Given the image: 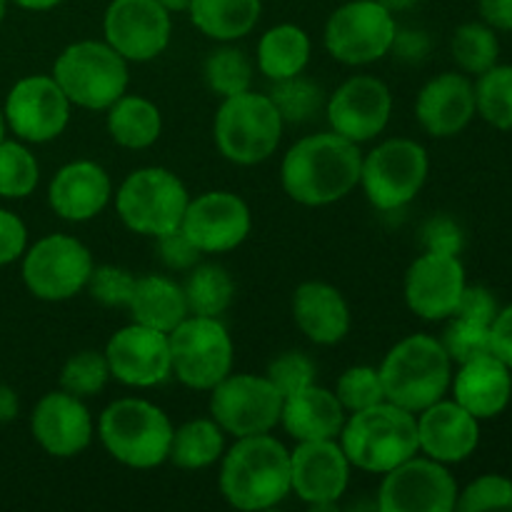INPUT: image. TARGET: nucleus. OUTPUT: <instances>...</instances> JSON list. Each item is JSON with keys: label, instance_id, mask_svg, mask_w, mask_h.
Returning <instances> with one entry per match:
<instances>
[{"label": "nucleus", "instance_id": "1", "mask_svg": "<svg viewBox=\"0 0 512 512\" xmlns=\"http://www.w3.org/2000/svg\"><path fill=\"white\" fill-rule=\"evenodd\" d=\"M363 153L338 133H315L298 140L280 165L283 188L295 203L320 208L343 200L360 185Z\"/></svg>", "mask_w": 512, "mask_h": 512}, {"label": "nucleus", "instance_id": "2", "mask_svg": "<svg viewBox=\"0 0 512 512\" xmlns=\"http://www.w3.org/2000/svg\"><path fill=\"white\" fill-rule=\"evenodd\" d=\"M220 493L245 512L275 508L290 495V450L270 433L235 438L223 453Z\"/></svg>", "mask_w": 512, "mask_h": 512}, {"label": "nucleus", "instance_id": "3", "mask_svg": "<svg viewBox=\"0 0 512 512\" xmlns=\"http://www.w3.org/2000/svg\"><path fill=\"white\" fill-rule=\"evenodd\" d=\"M350 465L365 473H388L420 453L418 415L383 403L350 413L338 438Z\"/></svg>", "mask_w": 512, "mask_h": 512}, {"label": "nucleus", "instance_id": "4", "mask_svg": "<svg viewBox=\"0 0 512 512\" xmlns=\"http://www.w3.org/2000/svg\"><path fill=\"white\" fill-rule=\"evenodd\" d=\"M385 400L420 413L445 398L453 383V360L433 335H410L400 340L380 365Z\"/></svg>", "mask_w": 512, "mask_h": 512}, {"label": "nucleus", "instance_id": "5", "mask_svg": "<svg viewBox=\"0 0 512 512\" xmlns=\"http://www.w3.org/2000/svg\"><path fill=\"white\" fill-rule=\"evenodd\" d=\"M173 423L158 405L140 398H120L103 410L98 435L118 463L135 470L158 468L168 460Z\"/></svg>", "mask_w": 512, "mask_h": 512}, {"label": "nucleus", "instance_id": "6", "mask_svg": "<svg viewBox=\"0 0 512 512\" xmlns=\"http://www.w3.org/2000/svg\"><path fill=\"white\" fill-rule=\"evenodd\" d=\"M55 83L68 100L85 110H108L128 90V60L100 40H78L58 55Z\"/></svg>", "mask_w": 512, "mask_h": 512}, {"label": "nucleus", "instance_id": "7", "mask_svg": "<svg viewBox=\"0 0 512 512\" xmlns=\"http://www.w3.org/2000/svg\"><path fill=\"white\" fill-rule=\"evenodd\" d=\"M283 125L268 95L245 90L220 103L215 113V145L230 163L258 165L278 150Z\"/></svg>", "mask_w": 512, "mask_h": 512}, {"label": "nucleus", "instance_id": "8", "mask_svg": "<svg viewBox=\"0 0 512 512\" xmlns=\"http://www.w3.org/2000/svg\"><path fill=\"white\" fill-rule=\"evenodd\" d=\"M188 203L183 180L158 165L130 173L115 193V210L125 228L148 238L180 228Z\"/></svg>", "mask_w": 512, "mask_h": 512}, {"label": "nucleus", "instance_id": "9", "mask_svg": "<svg viewBox=\"0 0 512 512\" xmlns=\"http://www.w3.org/2000/svg\"><path fill=\"white\" fill-rule=\"evenodd\" d=\"M175 378L193 390H213L233 373V338L220 318L188 315L168 333Z\"/></svg>", "mask_w": 512, "mask_h": 512}, {"label": "nucleus", "instance_id": "10", "mask_svg": "<svg viewBox=\"0 0 512 512\" xmlns=\"http://www.w3.org/2000/svg\"><path fill=\"white\" fill-rule=\"evenodd\" d=\"M428 170L430 160L423 145L410 138H393L365 155L360 185L373 208L400 210L423 190Z\"/></svg>", "mask_w": 512, "mask_h": 512}, {"label": "nucleus", "instance_id": "11", "mask_svg": "<svg viewBox=\"0 0 512 512\" xmlns=\"http://www.w3.org/2000/svg\"><path fill=\"white\" fill-rule=\"evenodd\" d=\"M93 255L73 235H45L23 253V283L35 298L60 303L85 290Z\"/></svg>", "mask_w": 512, "mask_h": 512}, {"label": "nucleus", "instance_id": "12", "mask_svg": "<svg viewBox=\"0 0 512 512\" xmlns=\"http://www.w3.org/2000/svg\"><path fill=\"white\" fill-rule=\"evenodd\" d=\"M283 395L265 375L230 373L210 390V415L233 438L270 433L280 423Z\"/></svg>", "mask_w": 512, "mask_h": 512}, {"label": "nucleus", "instance_id": "13", "mask_svg": "<svg viewBox=\"0 0 512 512\" xmlns=\"http://www.w3.org/2000/svg\"><path fill=\"white\" fill-rule=\"evenodd\" d=\"M393 13L378 0H350L340 5L325 25V48L345 65H368L393 48Z\"/></svg>", "mask_w": 512, "mask_h": 512}, {"label": "nucleus", "instance_id": "14", "mask_svg": "<svg viewBox=\"0 0 512 512\" xmlns=\"http://www.w3.org/2000/svg\"><path fill=\"white\" fill-rule=\"evenodd\" d=\"M458 483L443 463L433 458H408L385 473L378 493L383 512H453Z\"/></svg>", "mask_w": 512, "mask_h": 512}, {"label": "nucleus", "instance_id": "15", "mask_svg": "<svg viewBox=\"0 0 512 512\" xmlns=\"http://www.w3.org/2000/svg\"><path fill=\"white\" fill-rule=\"evenodd\" d=\"M70 105L53 75H28L10 88L5 125L25 143H50L68 128Z\"/></svg>", "mask_w": 512, "mask_h": 512}, {"label": "nucleus", "instance_id": "16", "mask_svg": "<svg viewBox=\"0 0 512 512\" xmlns=\"http://www.w3.org/2000/svg\"><path fill=\"white\" fill-rule=\"evenodd\" d=\"M103 33L128 63H148L170 45L173 20L158 0H110Z\"/></svg>", "mask_w": 512, "mask_h": 512}, {"label": "nucleus", "instance_id": "17", "mask_svg": "<svg viewBox=\"0 0 512 512\" xmlns=\"http://www.w3.org/2000/svg\"><path fill=\"white\" fill-rule=\"evenodd\" d=\"M325 113L333 133L353 143H365L388 128L393 115V93L380 78L355 75L330 95Z\"/></svg>", "mask_w": 512, "mask_h": 512}, {"label": "nucleus", "instance_id": "18", "mask_svg": "<svg viewBox=\"0 0 512 512\" xmlns=\"http://www.w3.org/2000/svg\"><path fill=\"white\" fill-rule=\"evenodd\" d=\"M105 358L110 378L130 388H153L173 375L168 333L140 323L120 328L105 345Z\"/></svg>", "mask_w": 512, "mask_h": 512}, {"label": "nucleus", "instance_id": "19", "mask_svg": "<svg viewBox=\"0 0 512 512\" xmlns=\"http://www.w3.org/2000/svg\"><path fill=\"white\" fill-rule=\"evenodd\" d=\"M180 228L200 253H228L248 238L253 215L240 195L210 190L190 200Z\"/></svg>", "mask_w": 512, "mask_h": 512}, {"label": "nucleus", "instance_id": "20", "mask_svg": "<svg viewBox=\"0 0 512 512\" xmlns=\"http://www.w3.org/2000/svg\"><path fill=\"white\" fill-rule=\"evenodd\" d=\"M350 460L338 440H308L290 453V493L313 508H333L350 483Z\"/></svg>", "mask_w": 512, "mask_h": 512}, {"label": "nucleus", "instance_id": "21", "mask_svg": "<svg viewBox=\"0 0 512 512\" xmlns=\"http://www.w3.org/2000/svg\"><path fill=\"white\" fill-rule=\"evenodd\" d=\"M465 268L458 255L425 250L405 275V303L418 318L448 320L465 290Z\"/></svg>", "mask_w": 512, "mask_h": 512}, {"label": "nucleus", "instance_id": "22", "mask_svg": "<svg viewBox=\"0 0 512 512\" xmlns=\"http://www.w3.org/2000/svg\"><path fill=\"white\" fill-rule=\"evenodd\" d=\"M30 430L40 448L53 458H75L93 440V418L83 400L58 390L38 400L30 415Z\"/></svg>", "mask_w": 512, "mask_h": 512}, {"label": "nucleus", "instance_id": "23", "mask_svg": "<svg viewBox=\"0 0 512 512\" xmlns=\"http://www.w3.org/2000/svg\"><path fill=\"white\" fill-rule=\"evenodd\" d=\"M418 443L438 463H463L480 443V420L455 400H438L418 413Z\"/></svg>", "mask_w": 512, "mask_h": 512}, {"label": "nucleus", "instance_id": "24", "mask_svg": "<svg viewBox=\"0 0 512 512\" xmlns=\"http://www.w3.org/2000/svg\"><path fill=\"white\" fill-rule=\"evenodd\" d=\"M475 113V85L463 73L435 75L415 100L420 128L433 138H453L463 133Z\"/></svg>", "mask_w": 512, "mask_h": 512}, {"label": "nucleus", "instance_id": "25", "mask_svg": "<svg viewBox=\"0 0 512 512\" xmlns=\"http://www.w3.org/2000/svg\"><path fill=\"white\" fill-rule=\"evenodd\" d=\"M110 198H113V183L93 160H73L63 165L48 188V203L53 213L70 223H85L100 215Z\"/></svg>", "mask_w": 512, "mask_h": 512}, {"label": "nucleus", "instance_id": "26", "mask_svg": "<svg viewBox=\"0 0 512 512\" xmlns=\"http://www.w3.org/2000/svg\"><path fill=\"white\" fill-rule=\"evenodd\" d=\"M455 403L478 420H493L512 400V370L493 353L460 365L450 383Z\"/></svg>", "mask_w": 512, "mask_h": 512}, {"label": "nucleus", "instance_id": "27", "mask_svg": "<svg viewBox=\"0 0 512 512\" xmlns=\"http://www.w3.org/2000/svg\"><path fill=\"white\" fill-rule=\"evenodd\" d=\"M348 413L335 398L333 390L308 385V388L290 393L283 398L280 425L285 433L298 443L308 440H338Z\"/></svg>", "mask_w": 512, "mask_h": 512}, {"label": "nucleus", "instance_id": "28", "mask_svg": "<svg viewBox=\"0 0 512 512\" xmlns=\"http://www.w3.org/2000/svg\"><path fill=\"white\" fill-rule=\"evenodd\" d=\"M293 318L315 345H335L350 333V308L335 285L310 280L293 295Z\"/></svg>", "mask_w": 512, "mask_h": 512}, {"label": "nucleus", "instance_id": "29", "mask_svg": "<svg viewBox=\"0 0 512 512\" xmlns=\"http://www.w3.org/2000/svg\"><path fill=\"white\" fill-rule=\"evenodd\" d=\"M128 310L133 315V323L148 325L163 333L175 330L190 315L183 288L165 275H145L135 280Z\"/></svg>", "mask_w": 512, "mask_h": 512}, {"label": "nucleus", "instance_id": "30", "mask_svg": "<svg viewBox=\"0 0 512 512\" xmlns=\"http://www.w3.org/2000/svg\"><path fill=\"white\" fill-rule=\"evenodd\" d=\"M260 0H190L188 13L195 28L220 43L245 38L260 20Z\"/></svg>", "mask_w": 512, "mask_h": 512}, {"label": "nucleus", "instance_id": "31", "mask_svg": "<svg viewBox=\"0 0 512 512\" xmlns=\"http://www.w3.org/2000/svg\"><path fill=\"white\" fill-rule=\"evenodd\" d=\"M310 63V38L300 25L283 23L263 33L258 43V68L265 78H295Z\"/></svg>", "mask_w": 512, "mask_h": 512}, {"label": "nucleus", "instance_id": "32", "mask_svg": "<svg viewBox=\"0 0 512 512\" xmlns=\"http://www.w3.org/2000/svg\"><path fill=\"white\" fill-rule=\"evenodd\" d=\"M163 118L158 105L143 95H120L108 108V133L120 148L143 150L160 138Z\"/></svg>", "mask_w": 512, "mask_h": 512}, {"label": "nucleus", "instance_id": "33", "mask_svg": "<svg viewBox=\"0 0 512 512\" xmlns=\"http://www.w3.org/2000/svg\"><path fill=\"white\" fill-rule=\"evenodd\" d=\"M225 453L223 428L215 420H190L173 430L168 460L180 470H203Z\"/></svg>", "mask_w": 512, "mask_h": 512}, {"label": "nucleus", "instance_id": "34", "mask_svg": "<svg viewBox=\"0 0 512 512\" xmlns=\"http://www.w3.org/2000/svg\"><path fill=\"white\" fill-rule=\"evenodd\" d=\"M190 315L220 318L235 298V283L220 265H198L183 288Z\"/></svg>", "mask_w": 512, "mask_h": 512}, {"label": "nucleus", "instance_id": "35", "mask_svg": "<svg viewBox=\"0 0 512 512\" xmlns=\"http://www.w3.org/2000/svg\"><path fill=\"white\" fill-rule=\"evenodd\" d=\"M478 115L498 130H512V65H493L475 83Z\"/></svg>", "mask_w": 512, "mask_h": 512}, {"label": "nucleus", "instance_id": "36", "mask_svg": "<svg viewBox=\"0 0 512 512\" xmlns=\"http://www.w3.org/2000/svg\"><path fill=\"white\" fill-rule=\"evenodd\" d=\"M500 40L495 30L485 23H465L453 35V58L460 70L470 75H483L498 65Z\"/></svg>", "mask_w": 512, "mask_h": 512}, {"label": "nucleus", "instance_id": "37", "mask_svg": "<svg viewBox=\"0 0 512 512\" xmlns=\"http://www.w3.org/2000/svg\"><path fill=\"white\" fill-rule=\"evenodd\" d=\"M205 83L220 98L245 93L253 85V63L240 48L223 45L205 60Z\"/></svg>", "mask_w": 512, "mask_h": 512}, {"label": "nucleus", "instance_id": "38", "mask_svg": "<svg viewBox=\"0 0 512 512\" xmlns=\"http://www.w3.org/2000/svg\"><path fill=\"white\" fill-rule=\"evenodd\" d=\"M40 180L35 155L18 140H0V195L10 200L28 198Z\"/></svg>", "mask_w": 512, "mask_h": 512}, {"label": "nucleus", "instance_id": "39", "mask_svg": "<svg viewBox=\"0 0 512 512\" xmlns=\"http://www.w3.org/2000/svg\"><path fill=\"white\" fill-rule=\"evenodd\" d=\"M108 380V358H105V353H95V350H80L73 358L65 360L63 370H60V390L80 400L103 393Z\"/></svg>", "mask_w": 512, "mask_h": 512}, {"label": "nucleus", "instance_id": "40", "mask_svg": "<svg viewBox=\"0 0 512 512\" xmlns=\"http://www.w3.org/2000/svg\"><path fill=\"white\" fill-rule=\"evenodd\" d=\"M268 98L273 100V105L278 108L283 123H305V120H310L320 108H323L325 100L320 85L310 83V80L300 78V75L275 80Z\"/></svg>", "mask_w": 512, "mask_h": 512}, {"label": "nucleus", "instance_id": "41", "mask_svg": "<svg viewBox=\"0 0 512 512\" xmlns=\"http://www.w3.org/2000/svg\"><path fill=\"white\" fill-rule=\"evenodd\" d=\"M335 398L345 408V413H358V410L370 408L385 400L383 380H380V370L370 368V365H355L348 368L338 378L335 385Z\"/></svg>", "mask_w": 512, "mask_h": 512}, {"label": "nucleus", "instance_id": "42", "mask_svg": "<svg viewBox=\"0 0 512 512\" xmlns=\"http://www.w3.org/2000/svg\"><path fill=\"white\" fill-rule=\"evenodd\" d=\"M448 320L450 323L440 343H443L445 353L450 355L453 363L463 365L468 360L480 358V355L493 353L490 350V325L470 318H460V315H450Z\"/></svg>", "mask_w": 512, "mask_h": 512}, {"label": "nucleus", "instance_id": "43", "mask_svg": "<svg viewBox=\"0 0 512 512\" xmlns=\"http://www.w3.org/2000/svg\"><path fill=\"white\" fill-rule=\"evenodd\" d=\"M455 510L483 512V510H512V480L505 475H480L463 493H458Z\"/></svg>", "mask_w": 512, "mask_h": 512}, {"label": "nucleus", "instance_id": "44", "mask_svg": "<svg viewBox=\"0 0 512 512\" xmlns=\"http://www.w3.org/2000/svg\"><path fill=\"white\" fill-rule=\"evenodd\" d=\"M135 280L138 278L130 270L120 268V265H98L90 273L85 290L105 308H128L130 298H133Z\"/></svg>", "mask_w": 512, "mask_h": 512}, {"label": "nucleus", "instance_id": "45", "mask_svg": "<svg viewBox=\"0 0 512 512\" xmlns=\"http://www.w3.org/2000/svg\"><path fill=\"white\" fill-rule=\"evenodd\" d=\"M265 378H268L285 398V395L298 393V390L315 383V363L305 353L288 350V353L278 355V358L268 365Z\"/></svg>", "mask_w": 512, "mask_h": 512}, {"label": "nucleus", "instance_id": "46", "mask_svg": "<svg viewBox=\"0 0 512 512\" xmlns=\"http://www.w3.org/2000/svg\"><path fill=\"white\" fill-rule=\"evenodd\" d=\"M155 243H158L163 263L173 270L195 268V265H198V258L203 255L195 248L193 240L183 233V228H175L170 230V233L160 235V238H155Z\"/></svg>", "mask_w": 512, "mask_h": 512}, {"label": "nucleus", "instance_id": "47", "mask_svg": "<svg viewBox=\"0 0 512 512\" xmlns=\"http://www.w3.org/2000/svg\"><path fill=\"white\" fill-rule=\"evenodd\" d=\"M498 300L483 285H465L463 295H460V303L455 308L453 315H460V318L478 320V323L493 325L495 315H498Z\"/></svg>", "mask_w": 512, "mask_h": 512}, {"label": "nucleus", "instance_id": "48", "mask_svg": "<svg viewBox=\"0 0 512 512\" xmlns=\"http://www.w3.org/2000/svg\"><path fill=\"white\" fill-rule=\"evenodd\" d=\"M28 248V228L10 210L0 208V265L15 263Z\"/></svg>", "mask_w": 512, "mask_h": 512}, {"label": "nucleus", "instance_id": "49", "mask_svg": "<svg viewBox=\"0 0 512 512\" xmlns=\"http://www.w3.org/2000/svg\"><path fill=\"white\" fill-rule=\"evenodd\" d=\"M423 243L425 250H433V253L458 255L463 248V233L450 218H433L423 228Z\"/></svg>", "mask_w": 512, "mask_h": 512}, {"label": "nucleus", "instance_id": "50", "mask_svg": "<svg viewBox=\"0 0 512 512\" xmlns=\"http://www.w3.org/2000/svg\"><path fill=\"white\" fill-rule=\"evenodd\" d=\"M490 350L512 370V305L498 310L490 325Z\"/></svg>", "mask_w": 512, "mask_h": 512}, {"label": "nucleus", "instance_id": "51", "mask_svg": "<svg viewBox=\"0 0 512 512\" xmlns=\"http://www.w3.org/2000/svg\"><path fill=\"white\" fill-rule=\"evenodd\" d=\"M428 45H430L428 35H425L423 30H398V33H395L390 53H395L398 58L415 63V60L425 58V53H428Z\"/></svg>", "mask_w": 512, "mask_h": 512}, {"label": "nucleus", "instance_id": "52", "mask_svg": "<svg viewBox=\"0 0 512 512\" xmlns=\"http://www.w3.org/2000/svg\"><path fill=\"white\" fill-rule=\"evenodd\" d=\"M478 10L493 30H512V0H478Z\"/></svg>", "mask_w": 512, "mask_h": 512}, {"label": "nucleus", "instance_id": "53", "mask_svg": "<svg viewBox=\"0 0 512 512\" xmlns=\"http://www.w3.org/2000/svg\"><path fill=\"white\" fill-rule=\"evenodd\" d=\"M18 395L8 385H0V423H10V420L18 418Z\"/></svg>", "mask_w": 512, "mask_h": 512}, {"label": "nucleus", "instance_id": "54", "mask_svg": "<svg viewBox=\"0 0 512 512\" xmlns=\"http://www.w3.org/2000/svg\"><path fill=\"white\" fill-rule=\"evenodd\" d=\"M8 3L20 5L25 10H50L60 3V0H8Z\"/></svg>", "mask_w": 512, "mask_h": 512}, {"label": "nucleus", "instance_id": "55", "mask_svg": "<svg viewBox=\"0 0 512 512\" xmlns=\"http://www.w3.org/2000/svg\"><path fill=\"white\" fill-rule=\"evenodd\" d=\"M378 3L385 5V8H388L390 13H398V10L413 8V5L418 3V0H378Z\"/></svg>", "mask_w": 512, "mask_h": 512}, {"label": "nucleus", "instance_id": "56", "mask_svg": "<svg viewBox=\"0 0 512 512\" xmlns=\"http://www.w3.org/2000/svg\"><path fill=\"white\" fill-rule=\"evenodd\" d=\"M158 3L163 5L170 15H173V13H183V10H188L190 0H158Z\"/></svg>", "mask_w": 512, "mask_h": 512}, {"label": "nucleus", "instance_id": "57", "mask_svg": "<svg viewBox=\"0 0 512 512\" xmlns=\"http://www.w3.org/2000/svg\"><path fill=\"white\" fill-rule=\"evenodd\" d=\"M5 13H8V0H0V23H3Z\"/></svg>", "mask_w": 512, "mask_h": 512}, {"label": "nucleus", "instance_id": "58", "mask_svg": "<svg viewBox=\"0 0 512 512\" xmlns=\"http://www.w3.org/2000/svg\"><path fill=\"white\" fill-rule=\"evenodd\" d=\"M5 138V115H3V110H0V140Z\"/></svg>", "mask_w": 512, "mask_h": 512}]
</instances>
